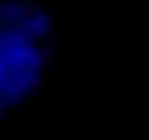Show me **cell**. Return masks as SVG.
<instances>
[{"label":"cell","mask_w":149,"mask_h":140,"mask_svg":"<svg viewBox=\"0 0 149 140\" xmlns=\"http://www.w3.org/2000/svg\"><path fill=\"white\" fill-rule=\"evenodd\" d=\"M55 16L39 0L0 5V137L53 74Z\"/></svg>","instance_id":"obj_1"}]
</instances>
